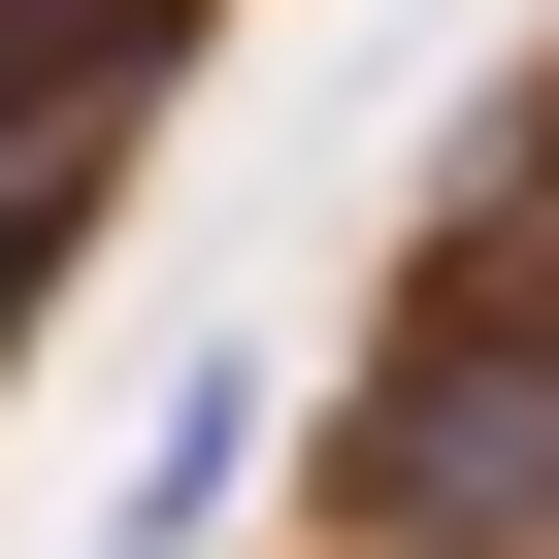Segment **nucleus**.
<instances>
[{"instance_id":"nucleus-2","label":"nucleus","mask_w":559,"mask_h":559,"mask_svg":"<svg viewBox=\"0 0 559 559\" xmlns=\"http://www.w3.org/2000/svg\"><path fill=\"white\" fill-rule=\"evenodd\" d=\"M230 461H263V395H230V362H198V395H165V428H132V559H198V526H230Z\"/></svg>"},{"instance_id":"nucleus-1","label":"nucleus","mask_w":559,"mask_h":559,"mask_svg":"<svg viewBox=\"0 0 559 559\" xmlns=\"http://www.w3.org/2000/svg\"><path fill=\"white\" fill-rule=\"evenodd\" d=\"M362 526H395V559H559V297H428V330H395Z\"/></svg>"}]
</instances>
